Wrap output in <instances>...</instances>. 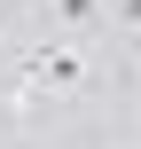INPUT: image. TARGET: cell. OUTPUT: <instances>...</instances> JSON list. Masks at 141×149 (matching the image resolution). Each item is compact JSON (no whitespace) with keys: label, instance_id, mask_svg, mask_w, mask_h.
<instances>
[{"label":"cell","instance_id":"2","mask_svg":"<svg viewBox=\"0 0 141 149\" xmlns=\"http://www.w3.org/2000/svg\"><path fill=\"white\" fill-rule=\"evenodd\" d=\"M55 16H63V24H94V16H102V0H55Z\"/></svg>","mask_w":141,"mask_h":149},{"label":"cell","instance_id":"1","mask_svg":"<svg viewBox=\"0 0 141 149\" xmlns=\"http://www.w3.org/2000/svg\"><path fill=\"white\" fill-rule=\"evenodd\" d=\"M24 71H31V86H78V79H86V55H78V47H39Z\"/></svg>","mask_w":141,"mask_h":149},{"label":"cell","instance_id":"3","mask_svg":"<svg viewBox=\"0 0 141 149\" xmlns=\"http://www.w3.org/2000/svg\"><path fill=\"white\" fill-rule=\"evenodd\" d=\"M118 16H126V24H141V0H118Z\"/></svg>","mask_w":141,"mask_h":149}]
</instances>
